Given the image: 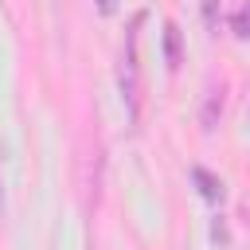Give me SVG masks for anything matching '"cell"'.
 I'll return each instance as SVG.
<instances>
[{
	"mask_svg": "<svg viewBox=\"0 0 250 250\" xmlns=\"http://www.w3.org/2000/svg\"><path fill=\"white\" fill-rule=\"evenodd\" d=\"M137 23H141V16L133 20V31L125 39V55H121V94L133 113H137Z\"/></svg>",
	"mask_w": 250,
	"mask_h": 250,
	"instance_id": "6da1fadb",
	"label": "cell"
},
{
	"mask_svg": "<svg viewBox=\"0 0 250 250\" xmlns=\"http://www.w3.org/2000/svg\"><path fill=\"white\" fill-rule=\"evenodd\" d=\"M191 180L199 184V195L211 203H223V180H215L207 168H191Z\"/></svg>",
	"mask_w": 250,
	"mask_h": 250,
	"instance_id": "7a4b0ae2",
	"label": "cell"
},
{
	"mask_svg": "<svg viewBox=\"0 0 250 250\" xmlns=\"http://www.w3.org/2000/svg\"><path fill=\"white\" fill-rule=\"evenodd\" d=\"M164 51H168V66H176L180 62V27L176 23L164 27Z\"/></svg>",
	"mask_w": 250,
	"mask_h": 250,
	"instance_id": "3957f363",
	"label": "cell"
},
{
	"mask_svg": "<svg viewBox=\"0 0 250 250\" xmlns=\"http://www.w3.org/2000/svg\"><path fill=\"white\" fill-rule=\"evenodd\" d=\"M230 27H234V35H242V39H250V0L234 12V20H230Z\"/></svg>",
	"mask_w": 250,
	"mask_h": 250,
	"instance_id": "277c9868",
	"label": "cell"
},
{
	"mask_svg": "<svg viewBox=\"0 0 250 250\" xmlns=\"http://www.w3.org/2000/svg\"><path fill=\"white\" fill-rule=\"evenodd\" d=\"M98 8H102V12H109V8H113V0H98Z\"/></svg>",
	"mask_w": 250,
	"mask_h": 250,
	"instance_id": "5b68a950",
	"label": "cell"
}]
</instances>
